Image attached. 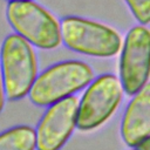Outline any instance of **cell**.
<instances>
[{"label": "cell", "instance_id": "obj_1", "mask_svg": "<svg viewBox=\"0 0 150 150\" xmlns=\"http://www.w3.org/2000/svg\"><path fill=\"white\" fill-rule=\"evenodd\" d=\"M94 80L90 66L82 61L55 63L38 75L29 91L30 101L41 107L50 105L89 86Z\"/></svg>", "mask_w": 150, "mask_h": 150}, {"label": "cell", "instance_id": "obj_2", "mask_svg": "<svg viewBox=\"0 0 150 150\" xmlns=\"http://www.w3.org/2000/svg\"><path fill=\"white\" fill-rule=\"evenodd\" d=\"M6 18L16 34L40 49H54L62 41L61 23L33 0H9Z\"/></svg>", "mask_w": 150, "mask_h": 150}, {"label": "cell", "instance_id": "obj_3", "mask_svg": "<svg viewBox=\"0 0 150 150\" xmlns=\"http://www.w3.org/2000/svg\"><path fill=\"white\" fill-rule=\"evenodd\" d=\"M32 46L16 33L9 34L2 42L1 75L8 100H20L29 94L38 77V61Z\"/></svg>", "mask_w": 150, "mask_h": 150}, {"label": "cell", "instance_id": "obj_4", "mask_svg": "<svg viewBox=\"0 0 150 150\" xmlns=\"http://www.w3.org/2000/svg\"><path fill=\"white\" fill-rule=\"evenodd\" d=\"M62 42L69 49L95 57H111L122 49V38L111 27L80 16L61 21Z\"/></svg>", "mask_w": 150, "mask_h": 150}, {"label": "cell", "instance_id": "obj_5", "mask_svg": "<svg viewBox=\"0 0 150 150\" xmlns=\"http://www.w3.org/2000/svg\"><path fill=\"white\" fill-rule=\"evenodd\" d=\"M124 93L120 77L112 74L93 80L79 102L77 128L89 131L101 127L117 110Z\"/></svg>", "mask_w": 150, "mask_h": 150}, {"label": "cell", "instance_id": "obj_6", "mask_svg": "<svg viewBox=\"0 0 150 150\" xmlns=\"http://www.w3.org/2000/svg\"><path fill=\"white\" fill-rule=\"evenodd\" d=\"M120 80L130 96L150 81V29L145 25L132 27L123 41Z\"/></svg>", "mask_w": 150, "mask_h": 150}, {"label": "cell", "instance_id": "obj_7", "mask_svg": "<svg viewBox=\"0 0 150 150\" xmlns=\"http://www.w3.org/2000/svg\"><path fill=\"white\" fill-rule=\"evenodd\" d=\"M79 100L71 95L49 105L36 132L38 150H60L77 127Z\"/></svg>", "mask_w": 150, "mask_h": 150}, {"label": "cell", "instance_id": "obj_8", "mask_svg": "<svg viewBox=\"0 0 150 150\" xmlns=\"http://www.w3.org/2000/svg\"><path fill=\"white\" fill-rule=\"evenodd\" d=\"M150 135V81L132 95L125 108L121 122L123 142L136 148L138 143Z\"/></svg>", "mask_w": 150, "mask_h": 150}, {"label": "cell", "instance_id": "obj_9", "mask_svg": "<svg viewBox=\"0 0 150 150\" xmlns=\"http://www.w3.org/2000/svg\"><path fill=\"white\" fill-rule=\"evenodd\" d=\"M36 132L27 125L11 128L0 134V150H35Z\"/></svg>", "mask_w": 150, "mask_h": 150}, {"label": "cell", "instance_id": "obj_10", "mask_svg": "<svg viewBox=\"0 0 150 150\" xmlns=\"http://www.w3.org/2000/svg\"><path fill=\"white\" fill-rule=\"evenodd\" d=\"M134 18L141 25L150 23V0H124Z\"/></svg>", "mask_w": 150, "mask_h": 150}, {"label": "cell", "instance_id": "obj_11", "mask_svg": "<svg viewBox=\"0 0 150 150\" xmlns=\"http://www.w3.org/2000/svg\"><path fill=\"white\" fill-rule=\"evenodd\" d=\"M136 149L137 150H150V135L146 136L144 139H142L136 146Z\"/></svg>", "mask_w": 150, "mask_h": 150}, {"label": "cell", "instance_id": "obj_12", "mask_svg": "<svg viewBox=\"0 0 150 150\" xmlns=\"http://www.w3.org/2000/svg\"><path fill=\"white\" fill-rule=\"evenodd\" d=\"M4 101H5V88H4L2 75H1V73H0V111L2 110V107H4Z\"/></svg>", "mask_w": 150, "mask_h": 150}, {"label": "cell", "instance_id": "obj_13", "mask_svg": "<svg viewBox=\"0 0 150 150\" xmlns=\"http://www.w3.org/2000/svg\"><path fill=\"white\" fill-rule=\"evenodd\" d=\"M131 150H137V149H136V148H134V149H131Z\"/></svg>", "mask_w": 150, "mask_h": 150}]
</instances>
